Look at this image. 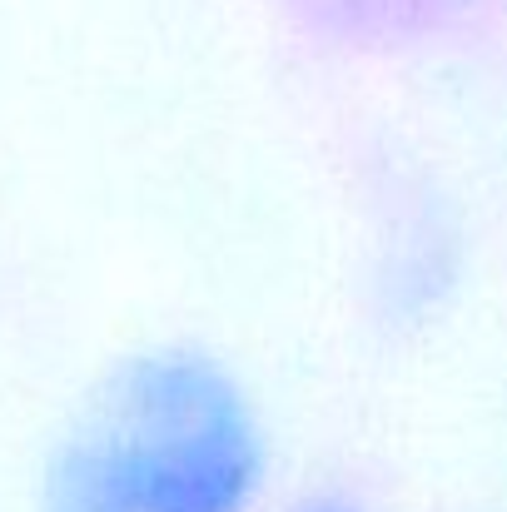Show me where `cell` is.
I'll return each mask as SVG.
<instances>
[{"mask_svg": "<svg viewBox=\"0 0 507 512\" xmlns=\"http://www.w3.org/2000/svg\"><path fill=\"white\" fill-rule=\"evenodd\" d=\"M299 512H363L358 503H343V498H319V503H304Z\"/></svg>", "mask_w": 507, "mask_h": 512, "instance_id": "obj_2", "label": "cell"}, {"mask_svg": "<svg viewBox=\"0 0 507 512\" xmlns=\"http://www.w3.org/2000/svg\"><path fill=\"white\" fill-rule=\"evenodd\" d=\"M269 438L254 398L199 348L130 358L40 473V512H254Z\"/></svg>", "mask_w": 507, "mask_h": 512, "instance_id": "obj_1", "label": "cell"}]
</instances>
